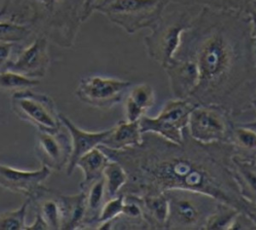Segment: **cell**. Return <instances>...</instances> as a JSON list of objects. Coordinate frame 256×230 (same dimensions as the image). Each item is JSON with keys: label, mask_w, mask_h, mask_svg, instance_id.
<instances>
[{"label": "cell", "mask_w": 256, "mask_h": 230, "mask_svg": "<svg viewBox=\"0 0 256 230\" xmlns=\"http://www.w3.org/2000/svg\"><path fill=\"white\" fill-rule=\"evenodd\" d=\"M126 96L134 101L144 112L153 107L156 102L155 91L147 83L132 85Z\"/></svg>", "instance_id": "f546056e"}, {"label": "cell", "mask_w": 256, "mask_h": 230, "mask_svg": "<svg viewBox=\"0 0 256 230\" xmlns=\"http://www.w3.org/2000/svg\"><path fill=\"white\" fill-rule=\"evenodd\" d=\"M165 0H100L94 11L105 15L109 21L129 34L151 28L160 18Z\"/></svg>", "instance_id": "8992f818"}, {"label": "cell", "mask_w": 256, "mask_h": 230, "mask_svg": "<svg viewBox=\"0 0 256 230\" xmlns=\"http://www.w3.org/2000/svg\"><path fill=\"white\" fill-rule=\"evenodd\" d=\"M193 3L256 16V0H193Z\"/></svg>", "instance_id": "4316f807"}, {"label": "cell", "mask_w": 256, "mask_h": 230, "mask_svg": "<svg viewBox=\"0 0 256 230\" xmlns=\"http://www.w3.org/2000/svg\"><path fill=\"white\" fill-rule=\"evenodd\" d=\"M169 204L166 229H204L210 215L220 201L191 190L164 191Z\"/></svg>", "instance_id": "5b68a950"}, {"label": "cell", "mask_w": 256, "mask_h": 230, "mask_svg": "<svg viewBox=\"0 0 256 230\" xmlns=\"http://www.w3.org/2000/svg\"><path fill=\"white\" fill-rule=\"evenodd\" d=\"M25 229H49V228L45 223V221L42 219V217L38 213H36L33 223L30 225H26Z\"/></svg>", "instance_id": "e575fe53"}, {"label": "cell", "mask_w": 256, "mask_h": 230, "mask_svg": "<svg viewBox=\"0 0 256 230\" xmlns=\"http://www.w3.org/2000/svg\"><path fill=\"white\" fill-rule=\"evenodd\" d=\"M239 213L240 211L236 208L219 202L208 218L204 229H232V225Z\"/></svg>", "instance_id": "484cf974"}, {"label": "cell", "mask_w": 256, "mask_h": 230, "mask_svg": "<svg viewBox=\"0 0 256 230\" xmlns=\"http://www.w3.org/2000/svg\"><path fill=\"white\" fill-rule=\"evenodd\" d=\"M124 203H125V197L122 193H119L114 197L106 199V201L104 202L100 210L96 226L103 222L112 221L115 218H117L119 215H121L123 212Z\"/></svg>", "instance_id": "4dcf8cb0"}, {"label": "cell", "mask_w": 256, "mask_h": 230, "mask_svg": "<svg viewBox=\"0 0 256 230\" xmlns=\"http://www.w3.org/2000/svg\"><path fill=\"white\" fill-rule=\"evenodd\" d=\"M251 129H253L254 131H256V118L253 120V121H250V122H245V123H241Z\"/></svg>", "instance_id": "d590c367"}, {"label": "cell", "mask_w": 256, "mask_h": 230, "mask_svg": "<svg viewBox=\"0 0 256 230\" xmlns=\"http://www.w3.org/2000/svg\"><path fill=\"white\" fill-rule=\"evenodd\" d=\"M59 118L62 125L68 131L71 139V156L66 167V173L68 176H70L76 168V163L79 158L93 148L102 145L105 138L109 134L111 127L101 131H86L79 128L74 122H72L66 115L62 113H59Z\"/></svg>", "instance_id": "5bb4252c"}, {"label": "cell", "mask_w": 256, "mask_h": 230, "mask_svg": "<svg viewBox=\"0 0 256 230\" xmlns=\"http://www.w3.org/2000/svg\"><path fill=\"white\" fill-rule=\"evenodd\" d=\"M80 189L85 193L86 200V216L83 228H95L100 210L106 201L105 182L103 176Z\"/></svg>", "instance_id": "44dd1931"}, {"label": "cell", "mask_w": 256, "mask_h": 230, "mask_svg": "<svg viewBox=\"0 0 256 230\" xmlns=\"http://www.w3.org/2000/svg\"><path fill=\"white\" fill-rule=\"evenodd\" d=\"M167 2H175V3H183V4H194L193 0H165Z\"/></svg>", "instance_id": "8d00e7d4"}, {"label": "cell", "mask_w": 256, "mask_h": 230, "mask_svg": "<svg viewBox=\"0 0 256 230\" xmlns=\"http://www.w3.org/2000/svg\"><path fill=\"white\" fill-rule=\"evenodd\" d=\"M149 229H166L169 204L164 192L137 196Z\"/></svg>", "instance_id": "d6986e66"}, {"label": "cell", "mask_w": 256, "mask_h": 230, "mask_svg": "<svg viewBox=\"0 0 256 230\" xmlns=\"http://www.w3.org/2000/svg\"><path fill=\"white\" fill-rule=\"evenodd\" d=\"M31 204L34 205L36 213L42 217L49 229H62V204L58 191L43 185L31 198Z\"/></svg>", "instance_id": "e0dca14e"}, {"label": "cell", "mask_w": 256, "mask_h": 230, "mask_svg": "<svg viewBox=\"0 0 256 230\" xmlns=\"http://www.w3.org/2000/svg\"><path fill=\"white\" fill-rule=\"evenodd\" d=\"M16 44L0 42V70H3L9 60L12 58Z\"/></svg>", "instance_id": "d6a6232c"}, {"label": "cell", "mask_w": 256, "mask_h": 230, "mask_svg": "<svg viewBox=\"0 0 256 230\" xmlns=\"http://www.w3.org/2000/svg\"><path fill=\"white\" fill-rule=\"evenodd\" d=\"M84 0H2L0 19L29 25L62 48L74 45L82 23Z\"/></svg>", "instance_id": "3957f363"}, {"label": "cell", "mask_w": 256, "mask_h": 230, "mask_svg": "<svg viewBox=\"0 0 256 230\" xmlns=\"http://www.w3.org/2000/svg\"><path fill=\"white\" fill-rule=\"evenodd\" d=\"M50 174L51 170L44 165L35 170H21L0 164V187L31 199Z\"/></svg>", "instance_id": "4fadbf2b"}, {"label": "cell", "mask_w": 256, "mask_h": 230, "mask_svg": "<svg viewBox=\"0 0 256 230\" xmlns=\"http://www.w3.org/2000/svg\"><path fill=\"white\" fill-rule=\"evenodd\" d=\"M39 84V79L29 78L7 69L0 70V90L16 92L20 90L30 89Z\"/></svg>", "instance_id": "83f0119b"}, {"label": "cell", "mask_w": 256, "mask_h": 230, "mask_svg": "<svg viewBox=\"0 0 256 230\" xmlns=\"http://www.w3.org/2000/svg\"><path fill=\"white\" fill-rule=\"evenodd\" d=\"M164 70L168 76L173 98H189L198 83V69L195 62L188 57L175 56Z\"/></svg>", "instance_id": "9a60e30c"}, {"label": "cell", "mask_w": 256, "mask_h": 230, "mask_svg": "<svg viewBox=\"0 0 256 230\" xmlns=\"http://www.w3.org/2000/svg\"><path fill=\"white\" fill-rule=\"evenodd\" d=\"M197 4L168 2L156 23L145 36L144 44L148 56L165 68L179 48L183 33L191 26L200 9Z\"/></svg>", "instance_id": "277c9868"}, {"label": "cell", "mask_w": 256, "mask_h": 230, "mask_svg": "<svg viewBox=\"0 0 256 230\" xmlns=\"http://www.w3.org/2000/svg\"><path fill=\"white\" fill-rule=\"evenodd\" d=\"M175 56L191 58L198 69V83L189 99L220 106L232 118L253 109L256 60L250 16L201 6Z\"/></svg>", "instance_id": "7a4b0ae2"}, {"label": "cell", "mask_w": 256, "mask_h": 230, "mask_svg": "<svg viewBox=\"0 0 256 230\" xmlns=\"http://www.w3.org/2000/svg\"><path fill=\"white\" fill-rule=\"evenodd\" d=\"M49 40L36 35L34 40L21 49L17 55L9 60L4 69L19 73L29 78L44 77L50 64ZM3 69V70H4Z\"/></svg>", "instance_id": "8fae6325"}, {"label": "cell", "mask_w": 256, "mask_h": 230, "mask_svg": "<svg viewBox=\"0 0 256 230\" xmlns=\"http://www.w3.org/2000/svg\"><path fill=\"white\" fill-rule=\"evenodd\" d=\"M132 85L127 80L94 75L82 78L75 94L91 107L109 109L124 100Z\"/></svg>", "instance_id": "30bf717a"}, {"label": "cell", "mask_w": 256, "mask_h": 230, "mask_svg": "<svg viewBox=\"0 0 256 230\" xmlns=\"http://www.w3.org/2000/svg\"><path fill=\"white\" fill-rule=\"evenodd\" d=\"M11 108L21 120L40 132H56L62 127L54 100L45 93L30 89L13 92Z\"/></svg>", "instance_id": "ba28073f"}, {"label": "cell", "mask_w": 256, "mask_h": 230, "mask_svg": "<svg viewBox=\"0 0 256 230\" xmlns=\"http://www.w3.org/2000/svg\"><path fill=\"white\" fill-rule=\"evenodd\" d=\"M196 105L189 98H173L164 104L156 116L143 115L139 120L140 129L142 133H153L180 144L185 139L189 115Z\"/></svg>", "instance_id": "52a82bcc"}, {"label": "cell", "mask_w": 256, "mask_h": 230, "mask_svg": "<svg viewBox=\"0 0 256 230\" xmlns=\"http://www.w3.org/2000/svg\"><path fill=\"white\" fill-rule=\"evenodd\" d=\"M124 115L125 120L129 122H138L145 115V112L127 96L124 98Z\"/></svg>", "instance_id": "1f68e13d"}, {"label": "cell", "mask_w": 256, "mask_h": 230, "mask_svg": "<svg viewBox=\"0 0 256 230\" xmlns=\"http://www.w3.org/2000/svg\"><path fill=\"white\" fill-rule=\"evenodd\" d=\"M252 108H253L254 111L256 112V94H255L254 99H253V102H252Z\"/></svg>", "instance_id": "74e56055"}, {"label": "cell", "mask_w": 256, "mask_h": 230, "mask_svg": "<svg viewBox=\"0 0 256 230\" xmlns=\"http://www.w3.org/2000/svg\"><path fill=\"white\" fill-rule=\"evenodd\" d=\"M31 199L26 197L25 201L17 209L7 210L0 213V229H25L26 214Z\"/></svg>", "instance_id": "f1b7e54d"}, {"label": "cell", "mask_w": 256, "mask_h": 230, "mask_svg": "<svg viewBox=\"0 0 256 230\" xmlns=\"http://www.w3.org/2000/svg\"><path fill=\"white\" fill-rule=\"evenodd\" d=\"M143 133L138 122L119 121L111 127L109 134L101 146L114 150H122L139 145L142 142Z\"/></svg>", "instance_id": "ac0fdd59"}, {"label": "cell", "mask_w": 256, "mask_h": 230, "mask_svg": "<svg viewBox=\"0 0 256 230\" xmlns=\"http://www.w3.org/2000/svg\"><path fill=\"white\" fill-rule=\"evenodd\" d=\"M230 166L241 195L256 207V153L243 152L234 147Z\"/></svg>", "instance_id": "2e32d148"}, {"label": "cell", "mask_w": 256, "mask_h": 230, "mask_svg": "<svg viewBox=\"0 0 256 230\" xmlns=\"http://www.w3.org/2000/svg\"><path fill=\"white\" fill-rule=\"evenodd\" d=\"M233 124L232 116L224 108L197 104L189 115L187 130L193 139L203 144L228 142Z\"/></svg>", "instance_id": "9c48e42d"}, {"label": "cell", "mask_w": 256, "mask_h": 230, "mask_svg": "<svg viewBox=\"0 0 256 230\" xmlns=\"http://www.w3.org/2000/svg\"><path fill=\"white\" fill-rule=\"evenodd\" d=\"M62 204V229L83 228L86 216L85 193L81 190L73 195L60 193Z\"/></svg>", "instance_id": "ffe728a7"}, {"label": "cell", "mask_w": 256, "mask_h": 230, "mask_svg": "<svg viewBox=\"0 0 256 230\" xmlns=\"http://www.w3.org/2000/svg\"><path fill=\"white\" fill-rule=\"evenodd\" d=\"M106 197L111 198L120 193L127 181V173L117 161L110 160L103 170Z\"/></svg>", "instance_id": "603a6c76"}, {"label": "cell", "mask_w": 256, "mask_h": 230, "mask_svg": "<svg viewBox=\"0 0 256 230\" xmlns=\"http://www.w3.org/2000/svg\"><path fill=\"white\" fill-rule=\"evenodd\" d=\"M228 142L237 150L256 153V131L241 123L233 124Z\"/></svg>", "instance_id": "d4e9b609"}, {"label": "cell", "mask_w": 256, "mask_h": 230, "mask_svg": "<svg viewBox=\"0 0 256 230\" xmlns=\"http://www.w3.org/2000/svg\"><path fill=\"white\" fill-rule=\"evenodd\" d=\"M100 0H84L83 9H82V22L86 21L91 16V14L94 12V8L96 4Z\"/></svg>", "instance_id": "836d02e7"}, {"label": "cell", "mask_w": 256, "mask_h": 230, "mask_svg": "<svg viewBox=\"0 0 256 230\" xmlns=\"http://www.w3.org/2000/svg\"><path fill=\"white\" fill-rule=\"evenodd\" d=\"M110 161L108 156L99 148H93L79 158L76 167L81 169L83 180L80 183V188L88 185L92 181L103 176V170Z\"/></svg>", "instance_id": "7402d4cb"}, {"label": "cell", "mask_w": 256, "mask_h": 230, "mask_svg": "<svg viewBox=\"0 0 256 230\" xmlns=\"http://www.w3.org/2000/svg\"><path fill=\"white\" fill-rule=\"evenodd\" d=\"M71 150L70 135L63 125L56 132L39 131L35 144V154L41 164L50 170L66 169Z\"/></svg>", "instance_id": "7c38bea8"}, {"label": "cell", "mask_w": 256, "mask_h": 230, "mask_svg": "<svg viewBox=\"0 0 256 230\" xmlns=\"http://www.w3.org/2000/svg\"><path fill=\"white\" fill-rule=\"evenodd\" d=\"M32 35L35 34L29 25L0 19V42L17 44L26 41Z\"/></svg>", "instance_id": "cb8c5ba5"}, {"label": "cell", "mask_w": 256, "mask_h": 230, "mask_svg": "<svg viewBox=\"0 0 256 230\" xmlns=\"http://www.w3.org/2000/svg\"><path fill=\"white\" fill-rule=\"evenodd\" d=\"M98 147L125 169L127 181L120 191L122 194L142 196L185 189L228 204L252 221L256 216V207L241 195L233 177L230 159L234 147L229 142L203 144L187 130L180 144L146 132L142 142L134 147L122 150Z\"/></svg>", "instance_id": "6da1fadb"}]
</instances>
